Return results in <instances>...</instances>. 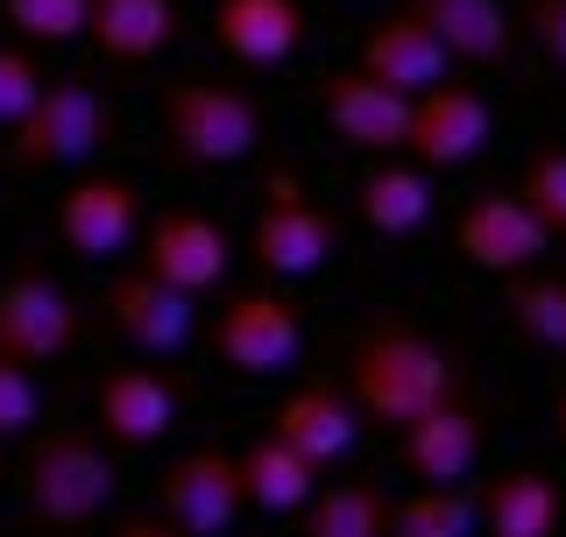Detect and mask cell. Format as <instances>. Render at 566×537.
Returning <instances> with one entry per match:
<instances>
[{
	"mask_svg": "<svg viewBox=\"0 0 566 537\" xmlns=\"http://www.w3.org/2000/svg\"><path fill=\"white\" fill-rule=\"evenodd\" d=\"M503 312L517 318L524 339H538L545 354H566V276L559 268H517L503 291Z\"/></svg>",
	"mask_w": 566,
	"mask_h": 537,
	"instance_id": "484cf974",
	"label": "cell"
},
{
	"mask_svg": "<svg viewBox=\"0 0 566 537\" xmlns=\"http://www.w3.org/2000/svg\"><path fill=\"white\" fill-rule=\"evenodd\" d=\"M474 516H482L495 537H553L566 503H559V481H545L538 467H510V474L482 481Z\"/></svg>",
	"mask_w": 566,
	"mask_h": 537,
	"instance_id": "44dd1931",
	"label": "cell"
},
{
	"mask_svg": "<svg viewBox=\"0 0 566 537\" xmlns=\"http://www.w3.org/2000/svg\"><path fill=\"white\" fill-rule=\"evenodd\" d=\"M227 262H234V241H227V227L206 220V212H164V220L142 227V268L164 276L170 291H185V297L227 283Z\"/></svg>",
	"mask_w": 566,
	"mask_h": 537,
	"instance_id": "7c38bea8",
	"label": "cell"
},
{
	"mask_svg": "<svg viewBox=\"0 0 566 537\" xmlns=\"http://www.w3.org/2000/svg\"><path fill=\"white\" fill-rule=\"evenodd\" d=\"M85 35L106 64H149L177 35V0H85Z\"/></svg>",
	"mask_w": 566,
	"mask_h": 537,
	"instance_id": "ffe728a7",
	"label": "cell"
},
{
	"mask_svg": "<svg viewBox=\"0 0 566 537\" xmlns=\"http://www.w3.org/2000/svg\"><path fill=\"white\" fill-rule=\"evenodd\" d=\"M106 326L142 354H177L191 339V297L170 291L149 268H128V276L106 283Z\"/></svg>",
	"mask_w": 566,
	"mask_h": 537,
	"instance_id": "5bb4252c",
	"label": "cell"
},
{
	"mask_svg": "<svg viewBox=\"0 0 566 537\" xmlns=\"http://www.w3.org/2000/svg\"><path fill=\"white\" fill-rule=\"evenodd\" d=\"M93 418H99L106 445L142 453V445H156V439L177 424V389H170L156 368H114V375L93 389Z\"/></svg>",
	"mask_w": 566,
	"mask_h": 537,
	"instance_id": "9a60e30c",
	"label": "cell"
},
{
	"mask_svg": "<svg viewBox=\"0 0 566 537\" xmlns=\"http://www.w3.org/2000/svg\"><path fill=\"white\" fill-rule=\"evenodd\" d=\"M524 29L545 50V64L566 71V0H524Z\"/></svg>",
	"mask_w": 566,
	"mask_h": 537,
	"instance_id": "1f68e13d",
	"label": "cell"
},
{
	"mask_svg": "<svg viewBox=\"0 0 566 537\" xmlns=\"http://www.w3.org/2000/svg\"><path fill=\"white\" fill-rule=\"evenodd\" d=\"M424 29L447 43L453 64H474V71H495L517 57V22H510L503 0H403Z\"/></svg>",
	"mask_w": 566,
	"mask_h": 537,
	"instance_id": "2e32d148",
	"label": "cell"
},
{
	"mask_svg": "<svg viewBox=\"0 0 566 537\" xmlns=\"http://www.w3.org/2000/svg\"><path fill=\"white\" fill-rule=\"evenodd\" d=\"M347 389L376 424H411L453 397V361L418 326H368L347 354Z\"/></svg>",
	"mask_w": 566,
	"mask_h": 537,
	"instance_id": "6da1fadb",
	"label": "cell"
},
{
	"mask_svg": "<svg viewBox=\"0 0 566 537\" xmlns=\"http://www.w3.org/2000/svg\"><path fill=\"white\" fill-rule=\"evenodd\" d=\"M114 128V106L85 78H43L22 120H8V164L14 170H50V164H85Z\"/></svg>",
	"mask_w": 566,
	"mask_h": 537,
	"instance_id": "277c9868",
	"label": "cell"
},
{
	"mask_svg": "<svg viewBox=\"0 0 566 537\" xmlns=\"http://www.w3.org/2000/svg\"><path fill=\"white\" fill-rule=\"evenodd\" d=\"M559 445H566V397H559Z\"/></svg>",
	"mask_w": 566,
	"mask_h": 537,
	"instance_id": "d6a6232c",
	"label": "cell"
},
{
	"mask_svg": "<svg viewBox=\"0 0 566 537\" xmlns=\"http://www.w3.org/2000/svg\"><path fill=\"white\" fill-rule=\"evenodd\" d=\"M212 35L234 64H291L305 50V8L297 0H220Z\"/></svg>",
	"mask_w": 566,
	"mask_h": 537,
	"instance_id": "ac0fdd59",
	"label": "cell"
},
{
	"mask_svg": "<svg viewBox=\"0 0 566 537\" xmlns=\"http://www.w3.org/2000/svg\"><path fill=\"white\" fill-rule=\"evenodd\" d=\"M57 234H64L71 255H85V262L120 255V248L142 234V191L128 177H78L57 199Z\"/></svg>",
	"mask_w": 566,
	"mask_h": 537,
	"instance_id": "4fadbf2b",
	"label": "cell"
},
{
	"mask_svg": "<svg viewBox=\"0 0 566 537\" xmlns=\"http://www.w3.org/2000/svg\"><path fill=\"white\" fill-rule=\"evenodd\" d=\"M164 141L185 170H220L255 156L262 141V106L241 85H212V78H177L164 93Z\"/></svg>",
	"mask_w": 566,
	"mask_h": 537,
	"instance_id": "3957f363",
	"label": "cell"
},
{
	"mask_svg": "<svg viewBox=\"0 0 566 537\" xmlns=\"http://www.w3.org/2000/svg\"><path fill=\"white\" fill-rule=\"evenodd\" d=\"M453 241H460V255L474 268L517 276V268H538V255L553 248V227H545L517 191H482V199L453 220Z\"/></svg>",
	"mask_w": 566,
	"mask_h": 537,
	"instance_id": "8fae6325",
	"label": "cell"
},
{
	"mask_svg": "<svg viewBox=\"0 0 566 537\" xmlns=\"http://www.w3.org/2000/svg\"><path fill=\"white\" fill-rule=\"evenodd\" d=\"M85 333V312L64 283L50 276H8L0 283V354L22 368H43V361H64Z\"/></svg>",
	"mask_w": 566,
	"mask_h": 537,
	"instance_id": "8992f818",
	"label": "cell"
},
{
	"mask_svg": "<svg viewBox=\"0 0 566 537\" xmlns=\"http://www.w3.org/2000/svg\"><path fill=\"white\" fill-rule=\"evenodd\" d=\"M447 43H439L432 29L418 22L411 8H397V14H382V22H368L361 35V71H376L382 85H397V93H424V85H439L447 78Z\"/></svg>",
	"mask_w": 566,
	"mask_h": 537,
	"instance_id": "e0dca14e",
	"label": "cell"
},
{
	"mask_svg": "<svg viewBox=\"0 0 566 537\" xmlns=\"http://www.w3.org/2000/svg\"><path fill=\"white\" fill-rule=\"evenodd\" d=\"M156 503H164V524H170V530H185V537H220V530L248 509V495H241V460L220 453V445H199V453L170 460Z\"/></svg>",
	"mask_w": 566,
	"mask_h": 537,
	"instance_id": "30bf717a",
	"label": "cell"
},
{
	"mask_svg": "<svg viewBox=\"0 0 566 537\" xmlns=\"http://www.w3.org/2000/svg\"><path fill=\"white\" fill-rule=\"evenodd\" d=\"M8 22L29 35V43H71L85 35V0H0Z\"/></svg>",
	"mask_w": 566,
	"mask_h": 537,
	"instance_id": "f1b7e54d",
	"label": "cell"
},
{
	"mask_svg": "<svg viewBox=\"0 0 566 537\" xmlns=\"http://www.w3.org/2000/svg\"><path fill=\"white\" fill-rule=\"evenodd\" d=\"M312 488H318V460H305L297 445H283L276 432L270 439H255L241 453V495L255 509H270V516H297L312 503Z\"/></svg>",
	"mask_w": 566,
	"mask_h": 537,
	"instance_id": "603a6c76",
	"label": "cell"
},
{
	"mask_svg": "<svg viewBox=\"0 0 566 537\" xmlns=\"http://www.w3.org/2000/svg\"><path fill=\"white\" fill-rule=\"evenodd\" d=\"M35 410H43V397H35V375L0 354V439H22L29 424H35Z\"/></svg>",
	"mask_w": 566,
	"mask_h": 537,
	"instance_id": "f546056e",
	"label": "cell"
},
{
	"mask_svg": "<svg viewBox=\"0 0 566 537\" xmlns=\"http://www.w3.org/2000/svg\"><path fill=\"white\" fill-rule=\"evenodd\" d=\"M22 503L43 530H85L114 503V467H106L93 432H35L22 453Z\"/></svg>",
	"mask_w": 566,
	"mask_h": 537,
	"instance_id": "7a4b0ae2",
	"label": "cell"
},
{
	"mask_svg": "<svg viewBox=\"0 0 566 537\" xmlns=\"http://www.w3.org/2000/svg\"><path fill=\"white\" fill-rule=\"evenodd\" d=\"M212 354L234 375H283L305 354V318H297V304H283L270 291H241L212 318Z\"/></svg>",
	"mask_w": 566,
	"mask_h": 537,
	"instance_id": "52a82bcc",
	"label": "cell"
},
{
	"mask_svg": "<svg viewBox=\"0 0 566 537\" xmlns=\"http://www.w3.org/2000/svg\"><path fill=\"white\" fill-rule=\"evenodd\" d=\"M495 135V114L489 99L474 93V85H424V93L411 99V128H403V156L424 170H460L474 164V156L489 149Z\"/></svg>",
	"mask_w": 566,
	"mask_h": 537,
	"instance_id": "9c48e42d",
	"label": "cell"
},
{
	"mask_svg": "<svg viewBox=\"0 0 566 537\" xmlns=\"http://www.w3.org/2000/svg\"><path fill=\"white\" fill-rule=\"evenodd\" d=\"M361 220L376 227V234H418L424 220H432V185H424V164H376L361 177Z\"/></svg>",
	"mask_w": 566,
	"mask_h": 537,
	"instance_id": "cb8c5ba5",
	"label": "cell"
},
{
	"mask_svg": "<svg viewBox=\"0 0 566 537\" xmlns=\"http://www.w3.org/2000/svg\"><path fill=\"white\" fill-rule=\"evenodd\" d=\"M35 93H43V71H35V57L0 43V128H8V120H22Z\"/></svg>",
	"mask_w": 566,
	"mask_h": 537,
	"instance_id": "4dcf8cb0",
	"label": "cell"
},
{
	"mask_svg": "<svg viewBox=\"0 0 566 537\" xmlns=\"http://www.w3.org/2000/svg\"><path fill=\"white\" fill-rule=\"evenodd\" d=\"M318 114L326 128L361 156H403V128H411V93L382 85L376 71L347 64V71H326L318 78Z\"/></svg>",
	"mask_w": 566,
	"mask_h": 537,
	"instance_id": "ba28073f",
	"label": "cell"
},
{
	"mask_svg": "<svg viewBox=\"0 0 566 537\" xmlns=\"http://www.w3.org/2000/svg\"><path fill=\"white\" fill-rule=\"evenodd\" d=\"M482 516H474V495H460V481H424L411 503L389 509V530L403 537H468Z\"/></svg>",
	"mask_w": 566,
	"mask_h": 537,
	"instance_id": "4316f807",
	"label": "cell"
},
{
	"mask_svg": "<svg viewBox=\"0 0 566 537\" xmlns=\"http://www.w3.org/2000/svg\"><path fill=\"white\" fill-rule=\"evenodd\" d=\"M276 439L283 445H297V453L305 460H318V467H326V460H340L347 445H354V403L340 397V389L333 382H305V389H291V397L276 403Z\"/></svg>",
	"mask_w": 566,
	"mask_h": 537,
	"instance_id": "7402d4cb",
	"label": "cell"
},
{
	"mask_svg": "<svg viewBox=\"0 0 566 537\" xmlns=\"http://www.w3.org/2000/svg\"><path fill=\"white\" fill-rule=\"evenodd\" d=\"M474 460H482V418L460 397L432 403L424 418L403 424V467L418 481H468Z\"/></svg>",
	"mask_w": 566,
	"mask_h": 537,
	"instance_id": "d6986e66",
	"label": "cell"
},
{
	"mask_svg": "<svg viewBox=\"0 0 566 537\" xmlns=\"http://www.w3.org/2000/svg\"><path fill=\"white\" fill-rule=\"evenodd\" d=\"M333 248H340V220H333L326 206H312L291 170L270 177L262 212H255V234H248V255L270 268V276H312Z\"/></svg>",
	"mask_w": 566,
	"mask_h": 537,
	"instance_id": "5b68a950",
	"label": "cell"
},
{
	"mask_svg": "<svg viewBox=\"0 0 566 537\" xmlns=\"http://www.w3.org/2000/svg\"><path fill=\"white\" fill-rule=\"evenodd\" d=\"M389 495L376 481H333V488H312V503L297 509L312 537H382L389 530Z\"/></svg>",
	"mask_w": 566,
	"mask_h": 537,
	"instance_id": "d4e9b609",
	"label": "cell"
},
{
	"mask_svg": "<svg viewBox=\"0 0 566 537\" xmlns=\"http://www.w3.org/2000/svg\"><path fill=\"white\" fill-rule=\"evenodd\" d=\"M517 199L538 212L545 227H553V241H566V149H559V141H553V149H538V156L524 164Z\"/></svg>",
	"mask_w": 566,
	"mask_h": 537,
	"instance_id": "83f0119b",
	"label": "cell"
}]
</instances>
